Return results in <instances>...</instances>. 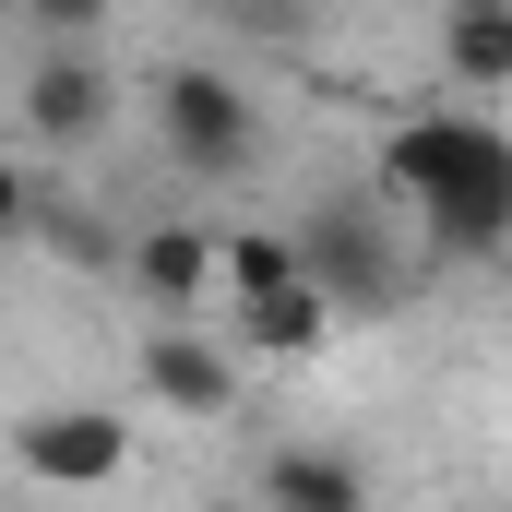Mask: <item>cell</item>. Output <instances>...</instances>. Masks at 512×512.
I'll use <instances>...</instances> for the list:
<instances>
[{
	"mask_svg": "<svg viewBox=\"0 0 512 512\" xmlns=\"http://www.w3.org/2000/svg\"><path fill=\"white\" fill-rule=\"evenodd\" d=\"M382 191L429 227V251H512V131L489 120H405L382 143Z\"/></svg>",
	"mask_w": 512,
	"mask_h": 512,
	"instance_id": "obj_1",
	"label": "cell"
},
{
	"mask_svg": "<svg viewBox=\"0 0 512 512\" xmlns=\"http://www.w3.org/2000/svg\"><path fill=\"white\" fill-rule=\"evenodd\" d=\"M155 143H167L191 179H239L262 155V108L215 72V60H167V72H155Z\"/></svg>",
	"mask_w": 512,
	"mask_h": 512,
	"instance_id": "obj_2",
	"label": "cell"
},
{
	"mask_svg": "<svg viewBox=\"0 0 512 512\" xmlns=\"http://www.w3.org/2000/svg\"><path fill=\"white\" fill-rule=\"evenodd\" d=\"M108 120H120V84H108L96 36H72V48H36V72H24V143L72 155V143H96Z\"/></svg>",
	"mask_w": 512,
	"mask_h": 512,
	"instance_id": "obj_3",
	"label": "cell"
},
{
	"mask_svg": "<svg viewBox=\"0 0 512 512\" xmlns=\"http://www.w3.org/2000/svg\"><path fill=\"white\" fill-rule=\"evenodd\" d=\"M370 215H382V191H346V203H322V215L298 227L310 274H322L346 310H382V298H405V274H393V251L370 239Z\"/></svg>",
	"mask_w": 512,
	"mask_h": 512,
	"instance_id": "obj_4",
	"label": "cell"
},
{
	"mask_svg": "<svg viewBox=\"0 0 512 512\" xmlns=\"http://www.w3.org/2000/svg\"><path fill=\"white\" fill-rule=\"evenodd\" d=\"M143 393H155L167 417H239V358H227L215 334H191V310H167V322L143 334Z\"/></svg>",
	"mask_w": 512,
	"mask_h": 512,
	"instance_id": "obj_5",
	"label": "cell"
},
{
	"mask_svg": "<svg viewBox=\"0 0 512 512\" xmlns=\"http://www.w3.org/2000/svg\"><path fill=\"white\" fill-rule=\"evenodd\" d=\"M12 453H24V477H36V489H108V477L131 465V429H120V417L60 405V417H24V441H12Z\"/></svg>",
	"mask_w": 512,
	"mask_h": 512,
	"instance_id": "obj_6",
	"label": "cell"
},
{
	"mask_svg": "<svg viewBox=\"0 0 512 512\" xmlns=\"http://www.w3.org/2000/svg\"><path fill=\"white\" fill-rule=\"evenodd\" d=\"M334 310H346V298H334V286H322V274L298 262V274H274V286H239L227 334H239L251 358H310V346L334 334Z\"/></svg>",
	"mask_w": 512,
	"mask_h": 512,
	"instance_id": "obj_7",
	"label": "cell"
},
{
	"mask_svg": "<svg viewBox=\"0 0 512 512\" xmlns=\"http://www.w3.org/2000/svg\"><path fill=\"white\" fill-rule=\"evenodd\" d=\"M131 298L143 310H203L215 286H227V239H203V227H131Z\"/></svg>",
	"mask_w": 512,
	"mask_h": 512,
	"instance_id": "obj_8",
	"label": "cell"
},
{
	"mask_svg": "<svg viewBox=\"0 0 512 512\" xmlns=\"http://www.w3.org/2000/svg\"><path fill=\"white\" fill-rule=\"evenodd\" d=\"M262 501H286V512H358V501H370V477H358V453L286 441V453H262Z\"/></svg>",
	"mask_w": 512,
	"mask_h": 512,
	"instance_id": "obj_9",
	"label": "cell"
},
{
	"mask_svg": "<svg viewBox=\"0 0 512 512\" xmlns=\"http://www.w3.org/2000/svg\"><path fill=\"white\" fill-rule=\"evenodd\" d=\"M441 72L465 96H501L512 84V0H453L441 12Z\"/></svg>",
	"mask_w": 512,
	"mask_h": 512,
	"instance_id": "obj_10",
	"label": "cell"
},
{
	"mask_svg": "<svg viewBox=\"0 0 512 512\" xmlns=\"http://www.w3.org/2000/svg\"><path fill=\"white\" fill-rule=\"evenodd\" d=\"M298 239H286V227H239V239H227V286H274V274H298Z\"/></svg>",
	"mask_w": 512,
	"mask_h": 512,
	"instance_id": "obj_11",
	"label": "cell"
},
{
	"mask_svg": "<svg viewBox=\"0 0 512 512\" xmlns=\"http://www.w3.org/2000/svg\"><path fill=\"white\" fill-rule=\"evenodd\" d=\"M36 48H72V36H108V0H12Z\"/></svg>",
	"mask_w": 512,
	"mask_h": 512,
	"instance_id": "obj_12",
	"label": "cell"
},
{
	"mask_svg": "<svg viewBox=\"0 0 512 512\" xmlns=\"http://www.w3.org/2000/svg\"><path fill=\"white\" fill-rule=\"evenodd\" d=\"M239 12H251V0H239Z\"/></svg>",
	"mask_w": 512,
	"mask_h": 512,
	"instance_id": "obj_13",
	"label": "cell"
}]
</instances>
